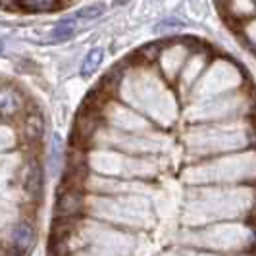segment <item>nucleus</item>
I'll use <instances>...</instances> for the list:
<instances>
[{
	"label": "nucleus",
	"instance_id": "obj_1",
	"mask_svg": "<svg viewBox=\"0 0 256 256\" xmlns=\"http://www.w3.org/2000/svg\"><path fill=\"white\" fill-rule=\"evenodd\" d=\"M189 152L196 156H220L256 148V126L243 122H212L198 124L187 133Z\"/></svg>",
	"mask_w": 256,
	"mask_h": 256
},
{
	"label": "nucleus",
	"instance_id": "obj_5",
	"mask_svg": "<svg viewBox=\"0 0 256 256\" xmlns=\"http://www.w3.org/2000/svg\"><path fill=\"white\" fill-rule=\"evenodd\" d=\"M27 110L26 94L14 85H0V118L14 120Z\"/></svg>",
	"mask_w": 256,
	"mask_h": 256
},
{
	"label": "nucleus",
	"instance_id": "obj_2",
	"mask_svg": "<svg viewBox=\"0 0 256 256\" xmlns=\"http://www.w3.org/2000/svg\"><path fill=\"white\" fill-rule=\"evenodd\" d=\"M192 185H243L256 183V148L220 154L185 170Z\"/></svg>",
	"mask_w": 256,
	"mask_h": 256
},
{
	"label": "nucleus",
	"instance_id": "obj_9",
	"mask_svg": "<svg viewBox=\"0 0 256 256\" xmlns=\"http://www.w3.org/2000/svg\"><path fill=\"white\" fill-rule=\"evenodd\" d=\"M74 18H66L62 20L58 26L52 29L50 38L54 42H64V40H70V38L76 35V26H74Z\"/></svg>",
	"mask_w": 256,
	"mask_h": 256
},
{
	"label": "nucleus",
	"instance_id": "obj_7",
	"mask_svg": "<svg viewBox=\"0 0 256 256\" xmlns=\"http://www.w3.org/2000/svg\"><path fill=\"white\" fill-rule=\"evenodd\" d=\"M20 133L27 142H31V144L38 142L44 137V118L38 112H33L27 108L22 118V124H20Z\"/></svg>",
	"mask_w": 256,
	"mask_h": 256
},
{
	"label": "nucleus",
	"instance_id": "obj_11",
	"mask_svg": "<svg viewBox=\"0 0 256 256\" xmlns=\"http://www.w3.org/2000/svg\"><path fill=\"white\" fill-rule=\"evenodd\" d=\"M106 12V6L104 4H90V6H85L81 10H77L74 20H83V22H90V20H98L100 16H104Z\"/></svg>",
	"mask_w": 256,
	"mask_h": 256
},
{
	"label": "nucleus",
	"instance_id": "obj_13",
	"mask_svg": "<svg viewBox=\"0 0 256 256\" xmlns=\"http://www.w3.org/2000/svg\"><path fill=\"white\" fill-rule=\"evenodd\" d=\"M183 26V22L180 20H174V18H170V20H164V22H160L158 26H156V31H164V29H178V27Z\"/></svg>",
	"mask_w": 256,
	"mask_h": 256
},
{
	"label": "nucleus",
	"instance_id": "obj_10",
	"mask_svg": "<svg viewBox=\"0 0 256 256\" xmlns=\"http://www.w3.org/2000/svg\"><path fill=\"white\" fill-rule=\"evenodd\" d=\"M102 58H104V50L102 48H92V50L85 56V60H83V66H81V74L85 77L92 76L96 70H98V66L102 64Z\"/></svg>",
	"mask_w": 256,
	"mask_h": 256
},
{
	"label": "nucleus",
	"instance_id": "obj_16",
	"mask_svg": "<svg viewBox=\"0 0 256 256\" xmlns=\"http://www.w3.org/2000/svg\"><path fill=\"white\" fill-rule=\"evenodd\" d=\"M4 50V42H2V40H0V52Z\"/></svg>",
	"mask_w": 256,
	"mask_h": 256
},
{
	"label": "nucleus",
	"instance_id": "obj_12",
	"mask_svg": "<svg viewBox=\"0 0 256 256\" xmlns=\"http://www.w3.org/2000/svg\"><path fill=\"white\" fill-rule=\"evenodd\" d=\"M160 50H162V44H146V46H142V48L137 52V54H139V60H141V62L148 64V62H154V60H158V56H160Z\"/></svg>",
	"mask_w": 256,
	"mask_h": 256
},
{
	"label": "nucleus",
	"instance_id": "obj_6",
	"mask_svg": "<svg viewBox=\"0 0 256 256\" xmlns=\"http://www.w3.org/2000/svg\"><path fill=\"white\" fill-rule=\"evenodd\" d=\"M24 189L29 194L31 200H40L42 198V189H44V172L42 166L37 160H31L26 166V174H24Z\"/></svg>",
	"mask_w": 256,
	"mask_h": 256
},
{
	"label": "nucleus",
	"instance_id": "obj_8",
	"mask_svg": "<svg viewBox=\"0 0 256 256\" xmlns=\"http://www.w3.org/2000/svg\"><path fill=\"white\" fill-rule=\"evenodd\" d=\"M35 239H37V233H35L33 224H29V222H20L12 230V246L22 254H26L33 246Z\"/></svg>",
	"mask_w": 256,
	"mask_h": 256
},
{
	"label": "nucleus",
	"instance_id": "obj_4",
	"mask_svg": "<svg viewBox=\"0 0 256 256\" xmlns=\"http://www.w3.org/2000/svg\"><path fill=\"white\" fill-rule=\"evenodd\" d=\"M85 189L81 185L64 183L56 198V218H79L85 212Z\"/></svg>",
	"mask_w": 256,
	"mask_h": 256
},
{
	"label": "nucleus",
	"instance_id": "obj_15",
	"mask_svg": "<svg viewBox=\"0 0 256 256\" xmlns=\"http://www.w3.org/2000/svg\"><path fill=\"white\" fill-rule=\"evenodd\" d=\"M128 2H129V0H114V4H116V6H126Z\"/></svg>",
	"mask_w": 256,
	"mask_h": 256
},
{
	"label": "nucleus",
	"instance_id": "obj_14",
	"mask_svg": "<svg viewBox=\"0 0 256 256\" xmlns=\"http://www.w3.org/2000/svg\"><path fill=\"white\" fill-rule=\"evenodd\" d=\"M0 256H22V252H18L12 244H8V246L0 248Z\"/></svg>",
	"mask_w": 256,
	"mask_h": 256
},
{
	"label": "nucleus",
	"instance_id": "obj_3",
	"mask_svg": "<svg viewBox=\"0 0 256 256\" xmlns=\"http://www.w3.org/2000/svg\"><path fill=\"white\" fill-rule=\"evenodd\" d=\"M189 237L198 239L196 246L216 250H252L256 243V228L246 224H208L191 228Z\"/></svg>",
	"mask_w": 256,
	"mask_h": 256
}]
</instances>
